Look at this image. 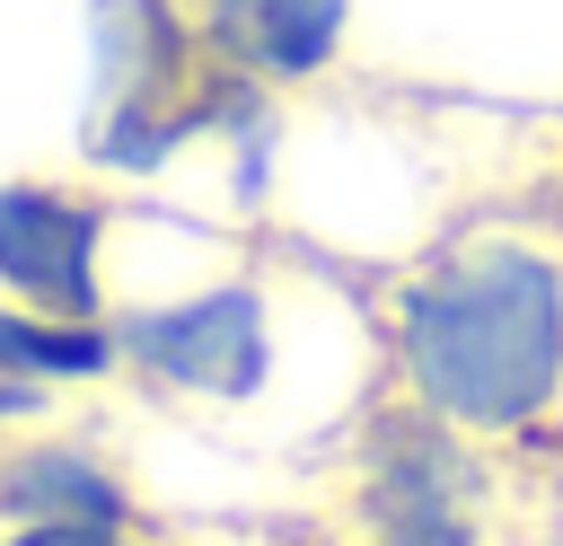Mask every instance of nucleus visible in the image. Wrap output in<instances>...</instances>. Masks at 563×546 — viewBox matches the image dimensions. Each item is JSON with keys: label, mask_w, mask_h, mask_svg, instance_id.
Listing matches in <instances>:
<instances>
[{"label": "nucleus", "mask_w": 563, "mask_h": 546, "mask_svg": "<svg viewBox=\"0 0 563 546\" xmlns=\"http://www.w3.org/2000/svg\"><path fill=\"white\" fill-rule=\"evenodd\" d=\"M396 396L475 449H545L563 432V247L466 229L387 291Z\"/></svg>", "instance_id": "nucleus-1"}, {"label": "nucleus", "mask_w": 563, "mask_h": 546, "mask_svg": "<svg viewBox=\"0 0 563 546\" xmlns=\"http://www.w3.org/2000/svg\"><path fill=\"white\" fill-rule=\"evenodd\" d=\"M255 106V79L220 53L202 0H97V106L88 159L97 167H158L211 123Z\"/></svg>", "instance_id": "nucleus-2"}, {"label": "nucleus", "mask_w": 563, "mask_h": 546, "mask_svg": "<svg viewBox=\"0 0 563 546\" xmlns=\"http://www.w3.org/2000/svg\"><path fill=\"white\" fill-rule=\"evenodd\" d=\"M352 546H493L484 449L405 396L378 405L352 458Z\"/></svg>", "instance_id": "nucleus-3"}, {"label": "nucleus", "mask_w": 563, "mask_h": 546, "mask_svg": "<svg viewBox=\"0 0 563 546\" xmlns=\"http://www.w3.org/2000/svg\"><path fill=\"white\" fill-rule=\"evenodd\" d=\"M114 352L141 387L185 405H246L273 379V299L255 282H202L158 308L114 317Z\"/></svg>", "instance_id": "nucleus-4"}, {"label": "nucleus", "mask_w": 563, "mask_h": 546, "mask_svg": "<svg viewBox=\"0 0 563 546\" xmlns=\"http://www.w3.org/2000/svg\"><path fill=\"white\" fill-rule=\"evenodd\" d=\"M106 238H114V211L97 185L9 176L0 185V299L44 308V317H106Z\"/></svg>", "instance_id": "nucleus-5"}, {"label": "nucleus", "mask_w": 563, "mask_h": 546, "mask_svg": "<svg viewBox=\"0 0 563 546\" xmlns=\"http://www.w3.org/2000/svg\"><path fill=\"white\" fill-rule=\"evenodd\" d=\"M44 520H97V528H141V493L123 467L88 440L62 432H9L0 440V528H44Z\"/></svg>", "instance_id": "nucleus-6"}, {"label": "nucleus", "mask_w": 563, "mask_h": 546, "mask_svg": "<svg viewBox=\"0 0 563 546\" xmlns=\"http://www.w3.org/2000/svg\"><path fill=\"white\" fill-rule=\"evenodd\" d=\"M202 18L255 88H308L352 44V0H202Z\"/></svg>", "instance_id": "nucleus-7"}, {"label": "nucleus", "mask_w": 563, "mask_h": 546, "mask_svg": "<svg viewBox=\"0 0 563 546\" xmlns=\"http://www.w3.org/2000/svg\"><path fill=\"white\" fill-rule=\"evenodd\" d=\"M114 370V317H44L0 299V423H35L62 387H97Z\"/></svg>", "instance_id": "nucleus-8"}, {"label": "nucleus", "mask_w": 563, "mask_h": 546, "mask_svg": "<svg viewBox=\"0 0 563 546\" xmlns=\"http://www.w3.org/2000/svg\"><path fill=\"white\" fill-rule=\"evenodd\" d=\"M0 546H150L141 528H97V520H44V528H0Z\"/></svg>", "instance_id": "nucleus-9"}, {"label": "nucleus", "mask_w": 563, "mask_h": 546, "mask_svg": "<svg viewBox=\"0 0 563 546\" xmlns=\"http://www.w3.org/2000/svg\"><path fill=\"white\" fill-rule=\"evenodd\" d=\"M545 220L563 229V167H554V185H545Z\"/></svg>", "instance_id": "nucleus-10"}]
</instances>
